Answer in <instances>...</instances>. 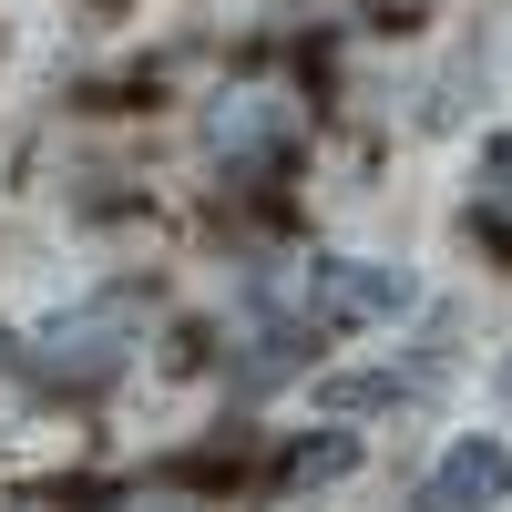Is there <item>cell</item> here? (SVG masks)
I'll list each match as a JSON object with an SVG mask.
<instances>
[{
    "instance_id": "6da1fadb",
    "label": "cell",
    "mask_w": 512,
    "mask_h": 512,
    "mask_svg": "<svg viewBox=\"0 0 512 512\" xmlns=\"http://www.w3.org/2000/svg\"><path fill=\"white\" fill-rule=\"evenodd\" d=\"M123 338H134V297H103V308L41 328V338H31V369L62 379V390H103V379L123 369Z\"/></svg>"
},
{
    "instance_id": "7a4b0ae2",
    "label": "cell",
    "mask_w": 512,
    "mask_h": 512,
    "mask_svg": "<svg viewBox=\"0 0 512 512\" xmlns=\"http://www.w3.org/2000/svg\"><path fill=\"white\" fill-rule=\"evenodd\" d=\"M400 308H410L400 267H318V318L328 328H369V318H400Z\"/></svg>"
},
{
    "instance_id": "3957f363",
    "label": "cell",
    "mask_w": 512,
    "mask_h": 512,
    "mask_svg": "<svg viewBox=\"0 0 512 512\" xmlns=\"http://www.w3.org/2000/svg\"><path fill=\"white\" fill-rule=\"evenodd\" d=\"M502 492H512V451H492V441H461L431 472V512H492Z\"/></svg>"
},
{
    "instance_id": "277c9868",
    "label": "cell",
    "mask_w": 512,
    "mask_h": 512,
    "mask_svg": "<svg viewBox=\"0 0 512 512\" xmlns=\"http://www.w3.org/2000/svg\"><path fill=\"white\" fill-rule=\"evenodd\" d=\"M297 144V113L267 103V93H246V103H216V154L226 164H256V154H287Z\"/></svg>"
},
{
    "instance_id": "5b68a950",
    "label": "cell",
    "mask_w": 512,
    "mask_h": 512,
    "mask_svg": "<svg viewBox=\"0 0 512 512\" xmlns=\"http://www.w3.org/2000/svg\"><path fill=\"white\" fill-rule=\"evenodd\" d=\"M482 205H512V134L482 144Z\"/></svg>"
},
{
    "instance_id": "8992f818",
    "label": "cell",
    "mask_w": 512,
    "mask_h": 512,
    "mask_svg": "<svg viewBox=\"0 0 512 512\" xmlns=\"http://www.w3.org/2000/svg\"><path fill=\"white\" fill-rule=\"evenodd\" d=\"M502 390H512V369H502Z\"/></svg>"
}]
</instances>
